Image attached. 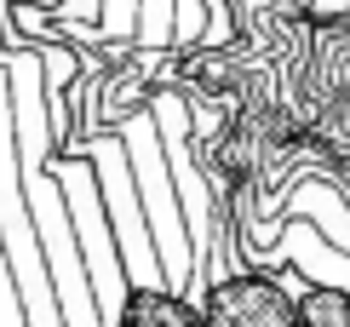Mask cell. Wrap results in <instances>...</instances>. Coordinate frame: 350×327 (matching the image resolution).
Masks as SVG:
<instances>
[{"mask_svg": "<svg viewBox=\"0 0 350 327\" xmlns=\"http://www.w3.org/2000/svg\"><path fill=\"white\" fill-rule=\"evenodd\" d=\"M12 81V127H18V172H23V201L29 218L40 230V252H46V270H52V293H57V316L64 327H104V310H98L92 276H86L75 224H69V207L64 189H57V172H46V103H40V57L18 52L6 64Z\"/></svg>", "mask_w": 350, "mask_h": 327, "instance_id": "6da1fadb", "label": "cell"}, {"mask_svg": "<svg viewBox=\"0 0 350 327\" xmlns=\"http://www.w3.org/2000/svg\"><path fill=\"white\" fill-rule=\"evenodd\" d=\"M92 167H98V189H104V213H109L115 247H121L126 281H138V287L161 281V287H167V276H161V252H155L150 218H144V201H138V184H133L126 144H92Z\"/></svg>", "mask_w": 350, "mask_h": 327, "instance_id": "277c9868", "label": "cell"}, {"mask_svg": "<svg viewBox=\"0 0 350 327\" xmlns=\"http://www.w3.org/2000/svg\"><path fill=\"white\" fill-rule=\"evenodd\" d=\"M167 35H172V0H138V40L161 47Z\"/></svg>", "mask_w": 350, "mask_h": 327, "instance_id": "30bf717a", "label": "cell"}, {"mask_svg": "<svg viewBox=\"0 0 350 327\" xmlns=\"http://www.w3.org/2000/svg\"><path fill=\"white\" fill-rule=\"evenodd\" d=\"M282 264H299L310 281H333V287H350V252L333 247L316 224H304L299 213H282Z\"/></svg>", "mask_w": 350, "mask_h": 327, "instance_id": "8992f818", "label": "cell"}, {"mask_svg": "<svg viewBox=\"0 0 350 327\" xmlns=\"http://www.w3.org/2000/svg\"><path fill=\"white\" fill-rule=\"evenodd\" d=\"M196 316H201V304H189L178 287H161V281L138 287V281H126L121 327H196Z\"/></svg>", "mask_w": 350, "mask_h": 327, "instance_id": "52a82bcc", "label": "cell"}, {"mask_svg": "<svg viewBox=\"0 0 350 327\" xmlns=\"http://www.w3.org/2000/svg\"><path fill=\"white\" fill-rule=\"evenodd\" d=\"M293 6H310V0H293Z\"/></svg>", "mask_w": 350, "mask_h": 327, "instance_id": "4fadbf2b", "label": "cell"}, {"mask_svg": "<svg viewBox=\"0 0 350 327\" xmlns=\"http://www.w3.org/2000/svg\"><path fill=\"white\" fill-rule=\"evenodd\" d=\"M310 6H316V18H345L350 0H310Z\"/></svg>", "mask_w": 350, "mask_h": 327, "instance_id": "7c38bea8", "label": "cell"}, {"mask_svg": "<svg viewBox=\"0 0 350 327\" xmlns=\"http://www.w3.org/2000/svg\"><path fill=\"white\" fill-rule=\"evenodd\" d=\"M299 322L304 327H350V287L310 281V287L299 293Z\"/></svg>", "mask_w": 350, "mask_h": 327, "instance_id": "9c48e42d", "label": "cell"}, {"mask_svg": "<svg viewBox=\"0 0 350 327\" xmlns=\"http://www.w3.org/2000/svg\"><path fill=\"white\" fill-rule=\"evenodd\" d=\"M57 189H64V207H69V224H75V241H81L86 276H92L98 310H104V327H121L126 264H121V247H115V230H109V213H104L98 167H86V161H69V167H57Z\"/></svg>", "mask_w": 350, "mask_h": 327, "instance_id": "3957f363", "label": "cell"}, {"mask_svg": "<svg viewBox=\"0 0 350 327\" xmlns=\"http://www.w3.org/2000/svg\"><path fill=\"white\" fill-rule=\"evenodd\" d=\"M121 144H126V161H133V184H138L144 218H150L155 252H161V276H167V287L184 293L189 276H196V247H189V224L178 213V189H172V167H167L155 115H138Z\"/></svg>", "mask_w": 350, "mask_h": 327, "instance_id": "7a4b0ae2", "label": "cell"}, {"mask_svg": "<svg viewBox=\"0 0 350 327\" xmlns=\"http://www.w3.org/2000/svg\"><path fill=\"white\" fill-rule=\"evenodd\" d=\"M287 213H299V218H310V213H316V230H322L333 247H345V252H350V207L333 196L327 184H304Z\"/></svg>", "mask_w": 350, "mask_h": 327, "instance_id": "ba28073f", "label": "cell"}, {"mask_svg": "<svg viewBox=\"0 0 350 327\" xmlns=\"http://www.w3.org/2000/svg\"><path fill=\"white\" fill-rule=\"evenodd\" d=\"M138 29V0H104L98 6V35L104 40H121Z\"/></svg>", "mask_w": 350, "mask_h": 327, "instance_id": "8fae6325", "label": "cell"}, {"mask_svg": "<svg viewBox=\"0 0 350 327\" xmlns=\"http://www.w3.org/2000/svg\"><path fill=\"white\" fill-rule=\"evenodd\" d=\"M201 310L224 316L230 327H304L299 322V299L282 287L270 270H236V276H218L207 287Z\"/></svg>", "mask_w": 350, "mask_h": 327, "instance_id": "5b68a950", "label": "cell"}]
</instances>
